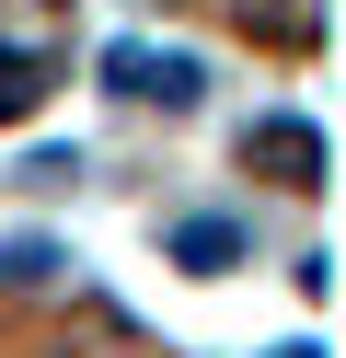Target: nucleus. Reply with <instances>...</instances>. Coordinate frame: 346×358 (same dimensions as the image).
I'll use <instances>...</instances> for the list:
<instances>
[{
  "instance_id": "obj_1",
  "label": "nucleus",
  "mask_w": 346,
  "mask_h": 358,
  "mask_svg": "<svg viewBox=\"0 0 346 358\" xmlns=\"http://www.w3.org/2000/svg\"><path fill=\"white\" fill-rule=\"evenodd\" d=\"M104 81H115V93H127V104H196V47H150V35H115V47H104Z\"/></svg>"
},
{
  "instance_id": "obj_2",
  "label": "nucleus",
  "mask_w": 346,
  "mask_h": 358,
  "mask_svg": "<svg viewBox=\"0 0 346 358\" xmlns=\"http://www.w3.org/2000/svg\"><path fill=\"white\" fill-rule=\"evenodd\" d=\"M254 150H266V162L289 173V185H323V139H312L300 116H266V127H254Z\"/></svg>"
},
{
  "instance_id": "obj_3",
  "label": "nucleus",
  "mask_w": 346,
  "mask_h": 358,
  "mask_svg": "<svg viewBox=\"0 0 346 358\" xmlns=\"http://www.w3.org/2000/svg\"><path fill=\"white\" fill-rule=\"evenodd\" d=\"M173 255L196 266V278H219V266L243 255V231H231V220H185V231H173Z\"/></svg>"
},
{
  "instance_id": "obj_4",
  "label": "nucleus",
  "mask_w": 346,
  "mask_h": 358,
  "mask_svg": "<svg viewBox=\"0 0 346 358\" xmlns=\"http://www.w3.org/2000/svg\"><path fill=\"white\" fill-rule=\"evenodd\" d=\"M35 93H46V58L35 47H0V116H35Z\"/></svg>"
}]
</instances>
